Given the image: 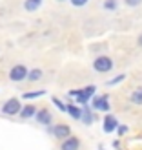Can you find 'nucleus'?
<instances>
[{
	"label": "nucleus",
	"instance_id": "nucleus-2",
	"mask_svg": "<svg viewBox=\"0 0 142 150\" xmlns=\"http://www.w3.org/2000/svg\"><path fill=\"white\" fill-rule=\"evenodd\" d=\"M95 90H97L95 86H87V88H84V90H71L69 95H71V97H77V101H78V103L86 104V103L93 97Z\"/></svg>",
	"mask_w": 142,
	"mask_h": 150
},
{
	"label": "nucleus",
	"instance_id": "nucleus-17",
	"mask_svg": "<svg viewBox=\"0 0 142 150\" xmlns=\"http://www.w3.org/2000/svg\"><path fill=\"white\" fill-rule=\"evenodd\" d=\"M124 79H126V75H124V73H120V75H117L115 79H111V81H108L106 84H108V86H115V84H118V82H122Z\"/></svg>",
	"mask_w": 142,
	"mask_h": 150
},
{
	"label": "nucleus",
	"instance_id": "nucleus-7",
	"mask_svg": "<svg viewBox=\"0 0 142 150\" xmlns=\"http://www.w3.org/2000/svg\"><path fill=\"white\" fill-rule=\"evenodd\" d=\"M69 134H71V130H69V126H68V125H57L55 128H53V136L58 137V139H62V137L68 139V137H71Z\"/></svg>",
	"mask_w": 142,
	"mask_h": 150
},
{
	"label": "nucleus",
	"instance_id": "nucleus-23",
	"mask_svg": "<svg viewBox=\"0 0 142 150\" xmlns=\"http://www.w3.org/2000/svg\"><path fill=\"white\" fill-rule=\"evenodd\" d=\"M139 46H142V35L139 37Z\"/></svg>",
	"mask_w": 142,
	"mask_h": 150
},
{
	"label": "nucleus",
	"instance_id": "nucleus-12",
	"mask_svg": "<svg viewBox=\"0 0 142 150\" xmlns=\"http://www.w3.org/2000/svg\"><path fill=\"white\" fill-rule=\"evenodd\" d=\"M33 115H36V108L35 106H24L22 112H20V117L22 119H29V117H33Z\"/></svg>",
	"mask_w": 142,
	"mask_h": 150
},
{
	"label": "nucleus",
	"instance_id": "nucleus-24",
	"mask_svg": "<svg viewBox=\"0 0 142 150\" xmlns=\"http://www.w3.org/2000/svg\"><path fill=\"white\" fill-rule=\"evenodd\" d=\"M58 2H64V0H58Z\"/></svg>",
	"mask_w": 142,
	"mask_h": 150
},
{
	"label": "nucleus",
	"instance_id": "nucleus-22",
	"mask_svg": "<svg viewBox=\"0 0 142 150\" xmlns=\"http://www.w3.org/2000/svg\"><path fill=\"white\" fill-rule=\"evenodd\" d=\"M118 134H120V136H122V134H126V132H128V128H126V126H118Z\"/></svg>",
	"mask_w": 142,
	"mask_h": 150
},
{
	"label": "nucleus",
	"instance_id": "nucleus-14",
	"mask_svg": "<svg viewBox=\"0 0 142 150\" xmlns=\"http://www.w3.org/2000/svg\"><path fill=\"white\" fill-rule=\"evenodd\" d=\"M129 99H131L133 104H142V88H137L135 92L129 95Z\"/></svg>",
	"mask_w": 142,
	"mask_h": 150
},
{
	"label": "nucleus",
	"instance_id": "nucleus-8",
	"mask_svg": "<svg viewBox=\"0 0 142 150\" xmlns=\"http://www.w3.org/2000/svg\"><path fill=\"white\" fill-rule=\"evenodd\" d=\"M80 148V141L78 137H68L62 143V148L60 150H78Z\"/></svg>",
	"mask_w": 142,
	"mask_h": 150
},
{
	"label": "nucleus",
	"instance_id": "nucleus-19",
	"mask_svg": "<svg viewBox=\"0 0 142 150\" xmlns=\"http://www.w3.org/2000/svg\"><path fill=\"white\" fill-rule=\"evenodd\" d=\"M53 103H55L57 106H58V110H62V112H68V106H66V104H64L60 99H57V97H55V99H53Z\"/></svg>",
	"mask_w": 142,
	"mask_h": 150
},
{
	"label": "nucleus",
	"instance_id": "nucleus-6",
	"mask_svg": "<svg viewBox=\"0 0 142 150\" xmlns=\"http://www.w3.org/2000/svg\"><path fill=\"white\" fill-rule=\"evenodd\" d=\"M104 132L106 134H111L113 130L118 128V121H117V117L115 115H106V119H104Z\"/></svg>",
	"mask_w": 142,
	"mask_h": 150
},
{
	"label": "nucleus",
	"instance_id": "nucleus-5",
	"mask_svg": "<svg viewBox=\"0 0 142 150\" xmlns=\"http://www.w3.org/2000/svg\"><path fill=\"white\" fill-rule=\"evenodd\" d=\"M109 95L106 93V95H100V97H93V108L95 110H100V112H108L109 110Z\"/></svg>",
	"mask_w": 142,
	"mask_h": 150
},
{
	"label": "nucleus",
	"instance_id": "nucleus-20",
	"mask_svg": "<svg viewBox=\"0 0 142 150\" xmlns=\"http://www.w3.org/2000/svg\"><path fill=\"white\" fill-rule=\"evenodd\" d=\"M142 4V0H126V6H129V7H137Z\"/></svg>",
	"mask_w": 142,
	"mask_h": 150
},
{
	"label": "nucleus",
	"instance_id": "nucleus-4",
	"mask_svg": "<svg viewBox=\"0 0 142 150\" xmlns=\"http://www.w3.org/2000/svg\"><path fill=\"white\" fill-rule=\"evenodd\" d=\"M27 68L24 64H17V66H13L11 68V71H9V79L11 81H15V82H20V81H24V79H27Z\"/></svg>",
	"mask_w": 142,
	"mask_h": 150
},
{
	"label": "nucleus",
	"instance_id": "nucleus-13",
	"mask_svg": "<svg viewBox=\"0 0 142 150\" xmlns=\"http://www.w3.org/2000/svg\"><path fill=\"white\" fill-rule=\"evenodd\" d=\"M68 114H69L73 119H82V108L75 106V104H69V106H68Z\"/></svg>",
	"mask_w": 142,
	"mask_h": 150
},
{
	"label": "nucleus",
	"instance_id": "nucleus-21",
	"mask_svg": "<svg viewBox=\"0 0 142 150\" xmlns=\"http://www.w3.org/2000/svg\"><path fill=\"white\" fill-rule=\"evenodd\" d=\"M71 4H73L75 7H82V6L87 4V0H71Z\"/></svg>",
	"mask_w": 142,
	"mask_h": 150
},
{
	"label": "nucleus",
	"instance_id": "nucleus-10",
	"mask_svg": "<svg viewBox=\"0 0 142 150\" xmlns=\"http://www.w3.org/2000/svg\"><path fill=\"white\" fill-rule=\"evenodd\" d=\"M93 114H91V108L89 106H84L82 108V121H84V125H91L93 123Z\"/></svg>",
	"mask_w": 142,
	"mask_h": 150
},
{
	"label": "nucleus",
	"instance_id": "nucleus-1",
	"mask_svg": "<svg viewBox=\"0 0 142 150\" xmlns=\"http://www.w3.org/2000/svg\"><path fill=\"white\" fill-rule=\"evenodd\" d=\"M113 61H111L109 57H106V55H102V57H97L95 59V62H93V68H95V71H99V73H108V71H111L113 70Z\"/></svg>",
	"mask_w": 142,
	"mask_h": 150
},
{
	"label": "nucleus",
	"instance_id": "nucleus-9",
	"mask_svg": "<svg viewBox=\"0 0 142 150\" xmlns=\"http://www.w3.org/2000/svg\"><path fill=\"white\" fill-rule=\"evenodd\" d=\"M36 121H38L40 125H48L51 121V114L48 110H40V112H36Z\"/></svg>",
	"mask_w": 142,
	"mask_h": 150
},
{
	"label": "nucleus",
	"instance_id": "nucleus-11",
	"mask_svg": "<svg viewBox=\"0 0 142 150\" xmlns=\"http://www.w3.org/2000/svg\"><path fill=\"white\" fill-rule=\"evenodd\" d=\"M40 6H42V0H26L24 2L26 11H36Z\"/></svg>",
	"mask_w": 142,
	"mask_h": 150
},
{
	"label": "nucleus",
	"instance_id": "nucleus-15",
	"mask_svg": "<svg viewBox=\"0 0 142 150\" xmlns=\"http://www.w3.org/2000/svg\"><path fill=\"white\" fill-rule=\"evenodd\" d=\"M27 79H29V81H40V79H42V70H38V68L31 70V71L27 73Z\"/></svg>",
	"mask_w": 142,
	"mask_h": 150
},
{
	"label": "nucleus",
	"instance_id": "nucleus-3",
	"mask_svg": "<svg viewBox=\"0 0 142 150\" xmlns=\"http://www.w3.org/2000/svg\"><path fill=\"white\" fill-rule=\"evenodd\" d=\"M22 104H20V101L17 99V97H13V99H9V101H6L4 103V106H2V112L4 114H7V115H15V114H18V112H22Z\"/></svg>",
	"mask_w": 142,
	"mask_h": 150
},
{
	"label": "nucleus",
	"instance_id": "nucleus-16",
	"mask_svg": "<svg viewBox=\"0 0 142 150\" xmlns=\"http://www.w3.org/2000/svg\"><path fill=\"white\" fill-rule=\"evenodd\" d=\"M44 93V90H36V92H27V93H24L22 97H24V99H36V97H42Z\"/></svg>",
	"mask_w": 142,
	"mask_h": 150
},
{
	"label": "nucleus",
	"instance_id": "nucleus-18",
	"mask_svg": "<svg viewBox=\"0 0 142 150\" xmlns=\"http://www.w3.org/2000/svg\"><path fill=\"white\" fill-rule=\"evenodd\" d=\"M104 9H108V11L117 9V0H106L104 2Z\"/></svg>",
	"mask_w": 142,
	"mask_h": 150
}]
</instances>
